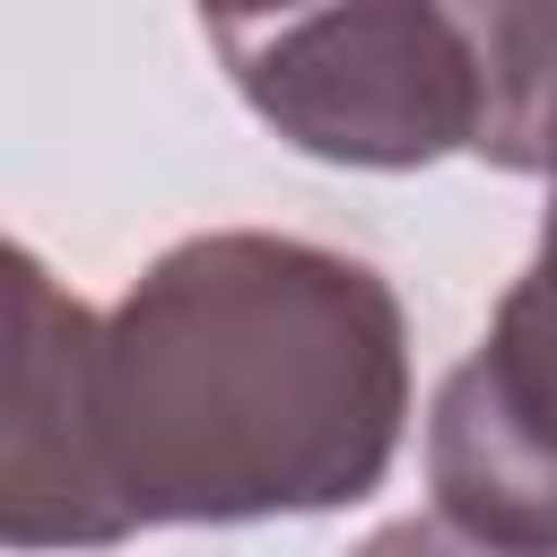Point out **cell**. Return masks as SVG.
Segmentation results:
<instances>
[{"label":"cell","instance_id":"obj_1","mask_svg":"<svg viewBox=\"0 0 557 557\" xmlns=\"http://www.w3.org/2000/svg\"><path fill=\"white\" fill-rule=\"evenodd\" d=\"M409 418L400 296L296 235H191L96 331V444L122 531L357 505Z\"/></svg>","mask_w":557,"mask_h":557},{"label":"cell","instance_id":"obj_2","mask_svg":"<svg viewBox=\"0 0 557 557\" xmlns=\"http://www.w3.org/2000/svg\"><path fill=\"white\" fill-rule=\"evenodd\" d=\"M252 113L331 165H435L470 148V44L444 0H200Z\"/></svg>","mask_w":557,"mask_h":557},{"label":"cell","instance_id":"obj_3","mask_svg":"<svg viewBox=\"0 0 557 557\" xmlns=\"http://www.w3.org/2000/svg\"><path fill=\"white\" fill-rule=\"evenodd\" d=\"M426 479L453 540L557 548V209L487 339L435 392Z\"/></svg>","mask_w":557,"mask_h":557},{"label":"cell","instance_id":"obj_4","mask_svg":"<svg viewBox=\"0 0 557 557\" xmlns=\"http://www.w3.org/2000/svg\"><path fill=\"white\" fill-rule=\"evenodd\" d=\"M96 313L52 287V270L9 252V383H0V540H122L96 444Z\"/></svg>","mask_w":557,"mask_h":557},{"label":"cell","instance_id":"obj_5","mask_svg":"<svg viewBox=\"0 0 557 557\" xmlns=\"http://www.w3.org/2000/svg\"><path fill=\"white\" fill-rule=\"evenodd\" d=\"M470 44V157L505 174L557 165V0H444Z\"/></svg>","mask_w":557,"mask_h":557},{"label":"cell","instance_id":"obj_6","mask_svg":"<svg viewBox=\"0 0 557 557\" xmlns=\"http://www.w3.org/2000/svg\"><path fill=\"white\" fill-rule=\"evenodd\" d=\"M548 183H557V165H548ZM548 209H557V200H548Z\"/></svg>","mask_w":557,"mask_h":557}]
</instances>
